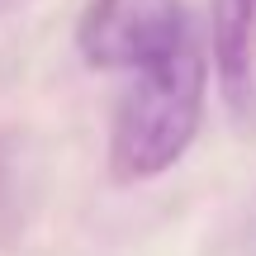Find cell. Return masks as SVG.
<instances>
[{
	"instance_id": "6da1fadb",
	"label": "cell",
	"mask_w": 256,
	"mask_h": 256,
	"mask_svg": "<svg viewBox=\"0 0 256 256\" xmlns=\"http://www.w3.org/2000/svg\"><path fill=\"white\" fill-rule=\"evenodd\" d=\"M204 100H209V52L200 38H190L166 62L138 72L124 86L110 128L114 180L138 185L166 176L200 138Z\"/></svg>"
},
{
	"instance_id": "7a4b0ae2",
	"label": "cell",
	"mask_w": 256,
	"mask_h": 256,
	"mask_svg": "<svg viewBox=\"0 0 256 256\" xmlns=\"http://www.w3.org/2000/svg\"><path fill=\"white\" fill-rule=\"evenodd\" d=\"M194 38L185 0H90L76 19V52L90 72H147Z\"/></svg>"
},
{
	"instance_id": "3957f363",
	"label": "cell",
	"mask_w": 256,
	"mask_h": 256,
	"mask_svg": "<svg viewBox=\"0 0 256 256\" xmlns=\"http://www.w3.org/2000/svg\"><path fill=\"white\" fill-rule=\"evenodd\" d=\"M209 57L228 114L256 128V0H209Z\"/></svg>"
},
{
	"instance_id": "277c9868",
	"label": "cell",
	"mask_w": 256,
	"mask_h": 256,
	"mask_svg": "<svg viewBox=\"0 0 256 256\" xmlns=\"http://www.w3.org/2000/svg\"><path fill=\"white\" fill-rule=\"evenodd\" d=\"M10 10H14V0H0V19H5V14H10Z\"/></svg>"
}]
</instances>
